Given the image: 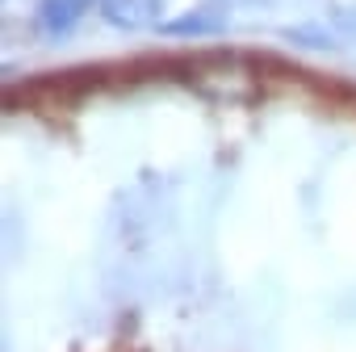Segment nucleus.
<instances>
[{"instance_id": "obj_1", "label": "nucleus", "mask_w": 356, "mask_h": 352, "mask_svg": "<svg viewBox=\"0 0 356 352\" xmlns=\"http://www.w3.org/2000/svg\"><path fill=\"white\" fill-rule=\"evenodd\" d=\"M92 5H101V0H42L38 13H34V30L42 38H51V42H59L84 22V13Z\"/></svg>"}, {"instance_id": "obj_2", "label": "nucleus", "mask_w": 356, "mask_h": 352, "mask_svg": "<svg viewBox=\"0 0 356 352\" xmlns=\"http://www.w3.org/2000/svg\"><path fill=\"white\" fill-rule=\"evenodd\" d=\"M159 13V0H101V17L113 30H143Z\"/></svg>"}, {"instance_id": "obj_3", "label": "nucleus", "mask_w": 356, "mask_h": 352, "mask_svg": "<svg viewBox=\"0 0 356 352\" xmlns=\"http://www.w3.org/2000/svg\"><path fill=\"white\" fill-rule=\"evenodd\" d=\"M227 22H231V13H227L222 5H202V9L176 17V22H163L159 30H163V34H214V30H222Z\"/></svg>"}]
</instances>
